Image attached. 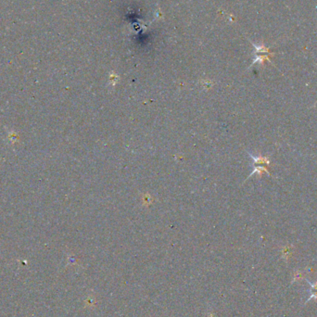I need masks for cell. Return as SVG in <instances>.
Wrapping results in <instances>:
<instances>
[{"mask_svg": "<svg viewBox=\"0 0 317 317\" xmlns=\"http://www.w3.org/2000/svg\"><path fill=\"white\" fill-rule=\"evenodd\" d=\"M249 156L251 157V159L253 160V161H254L255 164H267V165H269L270 164V161L267 158H262V157H254L252 156L251 154H249Z\"/></svg>", "mask_w": 317, "mask_h": 317, "instance_id": "6da1fadb", "label": "cell"}, {"mask_svg": "<svg viewBox=\"0 0 317 317\" xmlns=\"http://www.w3.org/2000/svg\"><path fill=\"white\" fill-rule=\"evenodd\" d=\"M262 172H265V173H267L268 174H270V173H269V172H268V170L266 169V167H264V166H256V167H255V169H254V171H253V172L250 173V175H249V176H251L252 174H254V173H262Z\"/></svg>", "mask_w": 317, "mask_h": 317, "instance_id": "7a4b0ae2", "label": "cell"}]
</instances>
